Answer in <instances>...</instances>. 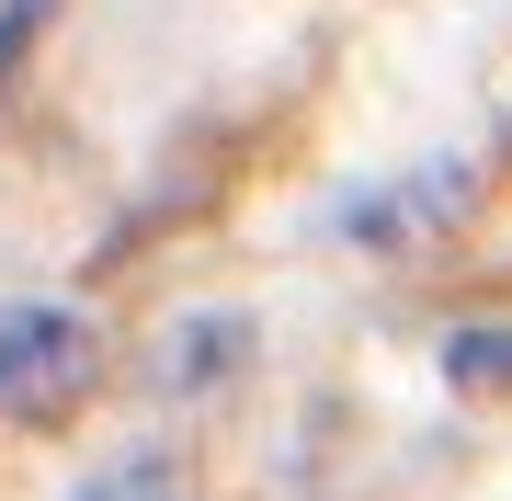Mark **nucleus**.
Instances as JSON below:
<instances>
[{
    "mask_svg": "<svg viewBox=\"0 0 512 501\" xmlns=\"http://www.w3.org/2000/svg\"><path fill=\"white\" fill-rule=\"evenodd\" d=\"M103 376L92 319L69 308H0V410H69Z\"/></svg>",
    "mask_w": 512,
    "mask_h": 501,
    "instance_id": "1",
    "label": "nucleus"
},
{
    "mask_svg": "<svg viewBox=\"0 0 512 501\" xmlns=\"http://www.w3.org/2000/svg\"><path fill=\"white\" fill-rule=\"evenodd\" d=\"M228 353H239V319H205V331H183V342H171V388H205Z\"/></svg>",
    "mask_w": 512,
    "mask_h": 501,
    "instance_id": "4",
    "label": "nucleus"
},
{
    "mask_svg": "<svg viewBox=\"0 0 512 501\" xmlns=\"http://www.w3.org/2000/svg\"><path fill=\"white\" fill-rule=\"evenodd\" d=\"M444 376L456 388H512V331H456L444 342Z\"/></svg>",
    "mask_w": 512,
    "mask_h": 501,
    "instance_id": "3",
    "label": "nucleus"
},
{
    "mask_svg": "<svg viewBox=\"0 0 512 501\" xmlns=\"http://www.w3.org/2000/svg\"><path fill=\"white\" fill-rule=\"evenodd\" d=\"M114 501H160V490H114Z\"/></svg>",
    "mask_w": 512,
    "mask_h": 501,
    "instance_id": "6",
    "label": "nucleus"
},
{
    "mask_svg": "<svg viewBox=\"0 0 512 501\" xmlns=\"http://www.w3.org/2000/svg\"><path fill=\"white\" fill-rule=\"evenodd\" d=\"M57 12V0H0V57H23V46H35V23Z\"/></svg>",
    "mask_w": 512,
    "mask_h": 501,
    "instance_id": "5",
    "label": "nucleus"
},
{
    "mask_svg": "<svg viewBox=\"0 0 512 501\" xmlns=\"http://www.w3.org/2000/svg\"><path fill=\"white\" fill-rule=\"evenodd\" d=\"M467 205V160H433V171H410V183H387V194H353L342 217V240H410V228H444Z\"/></svg>",
    "mask_w": 512,
    "mask_h": 501,
    "instance_id": "2",
    "label": "nucleus"
}]
</instances>
